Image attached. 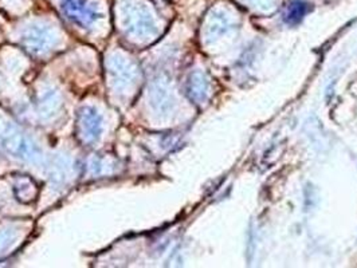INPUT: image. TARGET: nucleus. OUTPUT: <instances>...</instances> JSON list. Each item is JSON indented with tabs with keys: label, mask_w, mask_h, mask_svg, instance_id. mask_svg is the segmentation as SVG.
Returning a JSON list of instances; mask_svg holds the SVG:
<instances>
[{
	"label": "nucleus",
	"mask_w": 357,
	"mask_h": 268,
	"mask_svg": "<svg viewBox=\"0 0 357 268\" xmlns=\"http://www.w3.org/2000/svg\"><path fill=\"white\" fill-rule=\"evenodd\" d=\"M104 132V121L101 114L93 107H82L77 120V133L81 141L94 143L100 140Z\"/></svg>",
	"instance_id": "3"
},
{
	"label": "nucleus",
	"mask_w": 357,
	"mask_h": 268,
	"mask_svg": "<svg viewBox=\"0 0 357 268\" xmlns=\"http://www.w3.org/2000/svg\"><path fill=\"white\" fill-rule=\"evenodd\" d=\"M109 75L110 82L114 89H129L135 82L136 69L132 65V61L123 56H112L109 61Z\"/></svg>",
	"instance_id": "4"
},
{
	"label": "nucleus",
	"mask_w": 357,
	"mask_h": 268,
	"mask_svg": "<svg viewBox=\"0 0 357 268\" xmlns=\"http://www.w3.org/2000/svg\"><path fill=\"white\" fill-rule=\"evenodd\" d=\"M61 107H62V102H61L59 94L55 90H46L43 94H40V98L38 102V110L40 117H43L45 120L55 117L61 110Z\"/></svg>",
	"instance_id": "7"
},
{
	"label": "nucleus",
	"mask_w": 357,
	"mask_h": 268,
	"mask_svg": "<svg viewBox=\"0 0 357 268\" xmlns=\"http://www.w3.org/2000/svg\"><path fill=\"white\" fill-rule=\"evenodd\" d=\"M58 42L59 38L50 26L33 24L22 36L23 46L34 55L50 53Z\"/></svg>",
	"instance_id": "2"
},
{
	"label": "nucleus",
	"mask_w": 357,
	"mask_h": 268,
	"mask_svg": "<svg viewBox=\"0 0 357 268\" xmlns=\"http://www.w3.org/2000/svg\"><path fill=\"white\" fill-rule=\"evenodd\" d=\"M0 149L27 162H36L40 159V152L36 143L22 134L15 126L3 121H0Z\"/></svg>",
	"instance_id": "1"
},
{
	"label": "nucleus",
	"mask_w": 357,
	"mask_h": 268,
	"mask_svg": "<svg viewBox=\"0 0 357 268\" xmlns=\"http://www.w3.org/2000/svg\"><path fill=\"white\" fill-rule=\"evenodd\" d=\"M305 8H306L305 3H294V4H291V8H290L287 17L291 19L293 22H296V20H298V19L304 17Z\"/></svg>",
	"instance_id": "8"
},
{
	"label": "nucleus",
	"mask_w": 357,
	"mask_h": 268,
	"mask_svg": "<svg viewBox=\"0 0 357 268\" xmlns=\"http://www.w3.org/2000/svg\"><path fill=\"white\" fill-rule=\"evenodd\" d=\"M121 22L126 34L142 36L148 30V18L143 10L133 4L132 0H126L121 4Z\"/></svg>",
	"instance_id": "5"
},
{
	"label": "nucleus",
	"mask_w": 357,
	"mask_h": 268,
	"mask_svg": "<svg viewBox=\"0 0 357 268\" xmlns=\"http://www.w3.org/2000/svg\"><path fill=\"white\" fill-rule=\"evenodd\" d=\"M62 10L68 18L84 27L94 24L101 18V14H98L94 7L86 4L84 0H62Z\"/></svg>",
	"instance_id": "6"
}]
</instances>
